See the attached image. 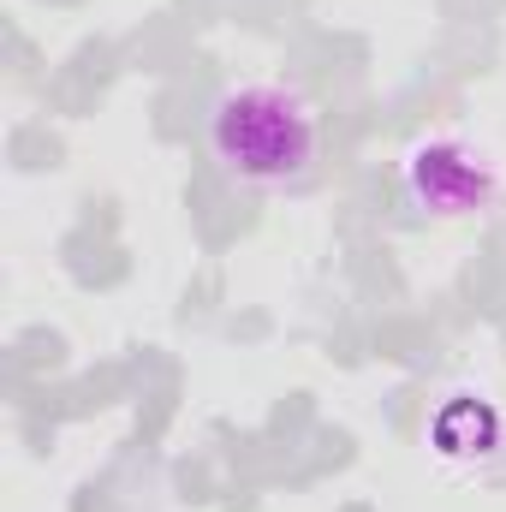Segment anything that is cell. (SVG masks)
<instances>
[{
  "instance_id": "1",
  "label": "cell",
  "mask_w": 506,
  "mask_h": 512,
  "mask_svg": "<svg viewBox=\"0 0 506 512\" xmlns=\"http://www.w3.org/2000/svg\"><path fill=\"white\" fill-rule=\"evenodd\" d=\"M203 137H209V161L245 191H298L322 161L316 102L280 78H251L221 90Z\"/></svg>"
},
{
  "instance_id": "2",
  "label": "cell",
  "mask_w": 506,
  "mask_h": 512,
  "mask_svg": "<svg viewBox=\"0 0 506 512\" xmlns=\"http://www.w3.org/2000/svg\"><path fill=\"white\" fill-rule=\"evenodd\" d=\"M501 161L465 137H429L405 155V197L423 215L441 221H465V215H489L501 203Z\"/></svg>"
},
{
  "instance_id": "3",
  "label": "cell",
  "mask_w": 506,
  "mask_h": 512,
  "mask_svg": "<svg viewBox=\"0 0 506 512\" xmlns=\"http://www.w3.org/2000/svg\"><path fill=\"white\" fill-rule=\"evenodd\" d=\"M435 453L453 459V465H471V459H489L501 447V411L477 393H459L435 411V429H429Z\"/></svg>"
}]
</instances>
